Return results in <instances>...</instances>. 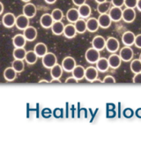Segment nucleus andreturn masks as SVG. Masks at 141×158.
I'll return each instance as SVG.
<instances>
[{
    "instance_id": "36",
    "label": "nucleus",
    "mask_w": 141,
    "mask_h": 158,
    "mask_svg": "<svg viewBox=\"0 0 141 158\" xmlns=\"http://www.w3.org/2000/svg\"><path fill=\"white\" fill-rule=\"evenodd\" d=\"M138 0H124V6L126 8H132L134 9L137 6Z\"/></svg>"
},
{
    "instance_id": "28",
    "label": "nucleus",
    "mask_w": 141,
    "mask_h": 158,
    "mask_svg": "<svg viewBox=\"0 0 141 158\" xmlns=\"http://www.w3.org/2000/svg\"><path fill=\"white\" fill-rule=\"evenodd\" d=\"M85 68H84L82 65H76L74 67V69L71 71V73H72V76L77 79L78 81H80L85 78Z\"/></svg>"
},
{
    "instance_id": "47",
    "label": "nucleus",
    "mask_w": 141,
    "mask_h": 158,
    "mask_svg": "<svg viewBox=\"0 0 141 158\" xmlns=\"http://www.w3.org/2000/svg\"><path fill=\"white\" fill-rule=\"evenodd\" d=\"M42 83H50V81H46V80H42V81H39V84H42Z\"/></svg>"
},
{
    "instance_id": "25",
    "label": "nucleus",
    "mask_w": 141,
    "mask_h": 158,
    "mask_svg": "<svg viewBox=\"0 0 141 158\" xmlns=\"http://www.w3.org/2000/svg\"><path fill=\"white\" fill-rule=\"evenodd\" d=\"M63 72L64 70L62 68L61 64H56L54 66H52L50 68V76L52 79H59L63 75Z\"/></svg>"
},
{
    "instance_id": "12",
    "label": "nucleus",
    "mask_w": 141,
    "mask_h": 158,
    "mask_svg": "<svg viewBox=\"0 0 141 158\" xmlns=\"http://www.w3.org/2000/svg\"><path fill=\"white\" fill-rule=\"evenodd\" d=\"M108 62H109V68L112 69H117L120 67L121 64H122V59L119 57V55L112 53L109 57H108Z\"/></svg>"
},
{
    "instance_id": "42",
    "label": "nucleus",
    "mask_w": 141,
    "mask_h": 158,
    "mask_svg": "<svg viewBox=\"0 0 141 158\" xmlns=\"http://www.w3.org/2000/svg\"><path fill=\"white\" fill-rule=\"evenodd\" d=\"M86 1L87 0H72V3L74 4V6H80L81 5H83L86 3Z\"/></svg>"
},
{
    "instance_id": "35",
    "label": "nucleus",
    "mask_w": 141,
    "mask_h": 158,
    "mask_svg": "<svg viewBox=\"0 0 141 158\" xmlns=\"http://www.w3.org/2000/svg\"><path fill=\"white\" fill-rule=\"evenodd\" d=\"M50 14H51L52 19L54 21H62V19L64 18V13L59 8L54 9Z\"/></svg>"
},
{
    "instance_id": "5",
    "label": "nucleus",
    "mask_w": 141,
    "mask_h": 158,
    "mask_svg": "<svg viewBox=\"0 0 141 158\" xmlns=\"http://www.w3.org/2000/svg\"><path fill=\"white\" fill-rule=\"evenodd\" d=\"M76 65H77L76 60L70 56L64 57L62 63H61V66H62L63 70L64 72H67V73H71V71L74 69V67Z\"/></svg>"
},
{
    "instance_id": "21",
    "label": "nucleus",
    "mask_w": 141,
    "mask_h": 158,
    "mask_svg": "<svg viewBox=\"0 0 141 158\" xmlns=\"http://www.w3.org/2000/svg\"><path fill=\"white\" fill-rule=\"evenodd\" d=\"M95 65H96L95 67H96L99 72H101V73L107 72L109 68L108 58H106V57H100L98 59V61L95 63Z\"/></svg>"
},
{
    "instance_id": "26",
    "label": "nucleus",
    "mask_w": 141,
    "mask_h": 158,
    "mask_svg": "<svg viewBox=\"0 0 141 158\" xmlns=\"http://www.w3.org/2000/svg\"><path fill=\"white\" fill-rule=\"evenodd\" d=\"M34 51L35 52L38 57H42L48 52V47L43 43H38L34 45Z\"/></svg>"
},
{
    "instance_id": "29",
    "label": "nucleus",
    "mask_w": 141,
    "mask_h": 158,
    "mask_svg": "<svg viewBox=\"0 0 141 158\" xmlns=\"http://www.w3.org/2000/svg\"><path fill=\"white\" fill-rule=\"evenodd\" d=\"M73 24H74V27L76 28L77 34H84L85 32L87 31V21L82 18L81 19L79 18Z\"/></svg>"
},
{
    "instance_id": "24",
    "label": "nucleus",
    "mask_w": 141,
    "mask_h": 158,
    "mask_svg": "<svg viewBox=\"0 0 141 158\" xmlns=\"http://www.w3.org/2000/svg\"><path fill=\"white\" fill-rule=\"evenodd\" d=\"M51 31L56 35H63L64 29V24L62 21H54L51 26Z\"/></svg>"
},
{
    "instance_id": "16",
    "label": "nucleus",
    "mask_w": 141,
    "mask_h": 158,
    "mask_svg": "<svg viewBox=\"0 0 141 158\" xmlns=\"http://www.w3.org/2000/svg\"><path fill=\"white\" fill-rule=\"evenodd\" d=\"M135 36H136V35H135L133 32H124L122 35L123 44H124V46H130V47H131V45L134 44Z\"/></svg>"
},
{
    "instance_id": "39",
    "label": "nucleus",
    "mask_w": 141,
    "mask_h": 158,
    "mask_svg": "<svg viewBox=\"0 0 141 158\" xmlns=\"http://www.w3.org/2000/svg\"><path fill=\"white\" fill-rule=\"evenodd\" d=\"M132 82L135 84H141V73H135L132 78Z\"/></svg>"
},
{
    "instance_id": "46",
    "label": "nucleus",
    "mask_w": 141,
    "mask_h": 158,
    "mask_svg": "<svg viewBox=\"0 0 141 158\" xmlns=\"http://www.w3.org/2000/svg\"><path fill=\"white\" fill-rule=\"evenodd\" d=\"M4 12V5L0 2V15Z\"/></svg>"
},
{
    "instance_id": "30",
    "label": "nucleus",
    "mask_w": 141,
    "mask_h": 158,
    "mask_svg": "<svg viewBox=\"0 0 141 158\" xmlns=\"http://www.w3.org/2000/svg\"><path fill=\"white\" fill-rule=\"evenodd\" d=\"M24 60L28 64H34L37 62V60H38V56L35 54V52L34 51H26V57H25Z\"/></svg>"
},
{
    "instance_id": "20",
    "label": "nucleus",
    "mask_w": 141,
    "mask_h": 158,
    "mask_svg": "<svg viewBox=\"0 0 141 158\" xmlns=\"http://www.w3.org/2000/svg\"><path fill=\"white\" fill-rule=\"evenodd\" d=\"M26 44V40L23 34H18L13 38V44L15 48H24Z\"/></svg>"
},
{
    "instance_id": "50",
    "label": "nucleus",
    "mask_w": 141,
    "mask_h": 158,
    "mask_svg": "<svg viewBox=\"0 0 141 158\" xmlns=\"http://www.w3.org/2000/svg\"><path fill=\"white\" fill-rule=\"evenodd\" d=\"M139 60L141 61V53H140V55H139Z\"/></svg>"
},
{
    "instance_id": "7",
    "label": "nucleus",
    "mask_w": 141,
    "mask_h": 158,
    "mask_svg": "<svg viewBox=\"0 0 141 158\" xmlns=\"http://www.w3.org/2000/svg\"><path fill=\"white\" fill-rule=\"evenodd\" d=\"M109 15L112 21H120L122 19L123 15V10L122 7H116V6H111L110 10L109 11Z\"/></svg>"
},
{
    "instance_id": "48",
    "label": "nucleus",
    "mask_w": 141,
    "mask_h": 158,
    "mask_svg": "<svg viewBox=\"0 0 141 158\" xmlns=\"http://www.w3.org/2000/svg\"><path fill=\"white\" fill-rule=\"evenodd\" d=\"M96 1L97 4H100V3H103V2H105V1H108V0H95Z\"/></svg>"
},
{
    "instance_id": "10",
    "label": "nucleus",
    "mask_w": 141,
    "mask_h": 158,
    "mask_svg": "<svg viewBox=\"0 0 141 158\" xmlns=\"http://www.w3.org/2000/svg\"><path fill=\"white\" fill-rule=\"evenodd\" d=\"M15 26L19 30H24L29 26V18H27L24 14H20L16 17Z\"/></svg>"
},
{
    "instance_id": "31",
    "label": "nucleus",
    "mask_w": 141,
    "mask_h": 158,
    "mask_svg": "<svg viewBox=\"0 0 141 158\" xmlns=\"http://www.w3.org/2000/svg\"><path fill=\"white\" fill-rule=\"evenodd\" d=\"M111 3L109 1H105L103 3H100L97 6V12L100 14H103V13H108L109 11L111 8Z\"/></svg>"
},
{
    "instance_id": "44",
    "label": "nucleus",
    "mask_w": 141,
    "mask_h": 158,
    "mask_svg": "<svg viewBox=\"0 0 141 158\" xmlns=\"http://www.w3.org/2000/svg\"><path fill=\"white\" fill-rule=\"evenodd\" d=\"M44 1L47 4H50V5H53L57 2V0H44Z\"/></svg>"
},
{
    "instance_id": "4",
    "label": "nucleus",
    "mask_w": 141,
    "mask_h": 158,
    "mask_svg": "<svg viewBox=\"0 0 141 158\" xmlns=\"http://www.w3.org/2000/svg\"><path fill=\"white\" fill-rule=\"evenodd\" d=\"M134 52L130 46H124L119 51V57L123 62H130L133 59Z\"/></svg>"
},
{
    "instance_id": "38",
    "label": "nucleus",
    "mask_w": 141,
    "mask_h": 158,
    "mask_svg": "<svg viewBox=\"0 0 141 158\" xmlns=\"http://www.w3.org/2000/svg\"><path fill=\"white\" fill-rule=\"evenodd\" d=\"M110 3L113 6L122 7L124 6V0H111Z\"/></svg>"
},
{
    "instance_id": "37",
    "label": "nucleus",
    "mask_w": 141,
    "mask_h": 158,
    "mask_svg": "<svg viewBox=\"0 0 141 158\" xmlns=\"http://www.w3.org/2000/svg\"><path fill=\"white\" fill-rule=\"evenodd\" d=\"M115 82H116L115 79L111 75H107L106 77H104L103 81V83L104 84H115Z\"/></svg>"
},
{
    "instance_id": "33",
    "label": "nucleus",
    "mask_w": 141,
    "mask_h": 158,
    "mask_svg": "<svg viewBox=\"0 0 141 158\" xmlns=\"http://www.w3.org/2000/svg\"><path fill=\"white\" fill-rule=\"evenodd\" d=\"M26 51L24 48H15L13 52V56L14 59H20L24 60L26 57Z\"/></svg>"
},
{
    "instance_id": "6",
    "label": "nucleus",
    "mask_w": 141,
    "mask_h": 158,
    "mask_svg": "<svg viewBox=\"0 0 141 158\" xmlns=\"http://www.w3.org/2000/svg\"><path fill=\"white\" fill-rule=\"evenodd\" d=\"M98 73H99V71L97 70L96 67L88 66L85 70V79L87 81L93 83L95 80L98 79Z\"/></svg>"
},
{
    "instance_id": "14",
    "label": "nucleus",
    "mask_w": 141,
    "mask_h": 158,
    "mask_svg": "<svg viewBox=\"0 0 141 158\" xmlns=\"http://www.w3.org/2000/svg\"><path fill=\"white\" fill-rule=\"evenodd\" d=\"M15 21H16V17L12 13H6L2 18V23L7 28H11L13 26H15Z\"/></svg>"
},
{
    "instance_id": "23",
    "label": "nucleus",
    "mask_w": 141,
    "mask_h": 158,
    "mask_svg": "<svg viewBox=\"0 0 141 158\" xmlns=\"http://www.w3.org/2000/svg\"><path fill=\"white\" fill-rule=\"evenodd\" d=\"M78 11L79 13V17L82 18V19H86V18H88L91 14V7L89 5H87V3H85L83 5H81L80 6L78 7Z\"/></svg>"
},
{
    "instance_id": "41",
    "label": "nucleus",
    "mask_w": 141,
    "mask_h": 158,
    "mask_svg": "<svg viewBox=\"0 0 141 158\" xmlns=\"http://www.w3.org/2000/svg\"><path fill=\"white\" fill-rule=\"evenodd\" d=\"M79 82L77 79H75L73 76H70V77H68L65 81V83L66 84H77Z\"/></svg>"
},
{
    "instance_id": "8",
    "label": "nucleus",
    "mask_w": 141,
    "mask_h": 158,
    "mask_svg": "<svg viewBox=\"0 0 141 158\" xmlns=\"http://www.w3.org/2000/svg\"><path fill=\"white\" fill-rule=\"evenodd\" d=\"M136 19V12L132 8H125L123 10L122 19L126 23H131Z\"/></svg>"
},
{
    "instance_id": "45",
    "label": "nucleus",
    "mask_w": 141,
    "mask_h": 158,
    "mask_svg": "<svg viewBox=\"0 0 141 158\" xmlns=\"http://www.w3.org/2000/svg\"><path fill=\"white\" fill-rule=\"evenodd\" d=\"M50 83H61L59 79H52L51 81H50Z\"/></svg>"
},
{
    "instance_id": "11",
    "label": "nucleus",
    "mask_w": 141,
    "mask_h": 158,
    "mask_svg": "<svg viewBox=\"0 0 141 158\" xmlns=\"http://www.w3.org/2000/svg\"><path fill=\"white\" fill-rule=\"evenodd\" d=\"M106 39L102 35H96L92 40V47L96 49L97 51H101L105 49Z\"/></svg>"
},
{
    "instance_id": "22",
    "label": "nucleus",
    "mask_w": 141,
    "mask_h": 158,
    "mask_svg": "<svg viewBox=\"0 0 141 158\" xmlns=\"http://www.w3.org/2000/svg\"><path fill=\"white\" fill-rule=\"evenodd\" d=\"M86 21H87V31L95 33L99 29L100 26H99L98 19L96 18H89Z\"/></svg>"
},
{
    "instance_id": "40",
    "label": "nucleus",
    "mask_w": 141,
    "mask_h": 158,
    "mask_svg": "<svg viewBox=\"0 0 141 158\" xmlns=\"http://www.w3.org/2000/svg\"><path fill=\"white\" fill-rule=\"evenodd\" d=\"M134 45L137 48L141 49V34H139L135 36Z\"/></svg>"
},
{
    "instance_id": "34",
    "label": "nucleus",
    "mask_w": 141,
    "mask_h": 158,
    "mask_svg": "<svg viewBox=\"0 0 141 158\" xmlns=\"http://www.w3.org/2000/svg\"><path fill=\"white\" fill-rule=\"evenodd\" d=\"M130 68L131 71L133 73H141V61L138 58V59H132L131 61V64H130Z\"/></svg>"
},
{
    "instance_id": "27",
    "label": "nucleus",
    "mask_w": 141,
    "mask_h": 158,
    "mask_svg": "<svg viewBox=\"0 0 141 158\" xmlns=\"http://www.w3.org/2000/svg\"><path fill=\"white\" fill-rule=\"evenodd\" d=\"M17 77V72L13 67H7L4 71V78L6 81H13Z\"/></svg>"
},
{
    "instance_id": "15",
    "label": "nucleus",
    "mask_w": 141,
    "mask_h": 158,
    "mask_svg": "<svg viewBox=\"0 0 141 158\" xmlns=\"http://www.w3.org/2000/svg\"><path fill=\"white\" fill-rule=\"evenodd\" d=\"M98 23L100 27L102 28H108L111 26L112 20L109 17V13H103V14H100L98 17Z\"/></svg>"
},
{
    "instance_id": "3",
    "label": "nucleus",
    "mask_w": 141,
    "mask_h": 158,
    "mask_svg": "<svg viewBox=\"0 0 141 158\" xmlns=\"http://www.w3.org/2000/svg\"><path fill=\"white\" fill-rule=\"evenodd\" d=\"M120 48V44L119 41L115 37L110 36L106 40V45L105 49L110 53H115L117 51H119Z\"/></svg>"
},
{
    "instance_id": "9",
    "label": "nucleus",
    "mask_w": 141,
    "mask_h": 158,
    "mask_svg": "<svg viewBox=\"0 0 141 158\" xmlns=\"http://www.w3.org/2000/svg\"><path fill=\"white\" fill-rule=\"evenodd\" d=\"M36 13H37L36 6L30 2L26 3V5L23 6V14L29 19L34 18L36 15Z\"/></svg>"
},
{
    "instance_id": "43",
    "label": "nucleus",
    "mask_w": 141,
    "mask_h": 158,
    "mask_svg": "<svg viewBox=\"0 0 141 158\" xmlns=\"http://www.w3.org/2000/svg\"><path fill=\"white\" fill-rule=\"evenodd\" d=\"M136 8H138V10H139V12H141V0H138Z\"/></svg>"
},
{
    "instance_id": "18",
    "label": "nucleus",
    "mask_w": 141,
    "mask_h": 158,
    "mask_svg": "<svg viewBox=\"0 0 141 158\" xmlns=\"http://www.w3.org/2000/svg\"><path fill=\"white\" fill-rule=\"evenodd\" d=\"M66 19L70 23H75L78 19H79V13L78 11V8H70L66 13Z\"/></svg>"
},
{
    "instance_id": "17",
    "label": "nucleus",
    "mask_w": 141,
    "mask_h": 158,
    "mask_svg": "<svg viewBox=\"0 0 141 158\" xmlns=\"http://www.w3.org/2000/svg\"><path fill=\"white\" fill-rule=\"evenodd\" d=\"M54 20L52 19L50 13H44L40 18V24L43 28H50Z\"/></svg>"
},
{
    "instance_id": "2",
    "label": "nucleus",
    "mask_w": 141,
    "mask_h": 158,
    "mask_svg": "<svg viewBox=\"0 0 141 158\" xmlns=\"http://www.w3.org/2000/svg\"><path fill=\"white\" fill-rule=\"evenodd\" d=\"M101 57L100 56V51H97L96 49L91 47L89 49H87V51L85 53V58L87 60V62L89 64H95L98 61V59Z\"/></svg>"
},
{
    "instance_id": "49",
    "label": "nucleus",
    "mask_w": 141,
    "mask_h": 158,
    "mask_svg": "<svg viewBox=\"0 0 141 158\" xmlns=\"http://www.w3.org/2000/svg\"><path fill=\"white\" fill-rule=\"evenodd\" d=\"M21 1H23V2H25V3H28V2H30L31 0H21Z\"/></svg>"
},
{
    "instance_id": "13",
    "label": "nucleus",
    "mask_w": 141,
    "mask_h": 158,
    "mask_svg": "<svg viewBox=\"0 0 141 158\" xmlns=\"http://www.w3.org/2000/svg\"><path fill=\"white\" fill-rule=\"evenodd\" d=\"M23 35L25 36L26 41L28 42H33L37 37V30L34 27L28 26L26 29L23 30Z\"/></svg>"
},
{
    "instance_id": "1",
    "label": "nucleus",
    "mask_w": 141,
    "mask_h": 158,
    "mask_svg": "<svg viewBox=\"0 0 141 158\" xmlns=\"http://www.w3.org/2000/svg\"><path fill=\"white\" fill-rule=\"evenodd\" d=\"M42 63L45 68L50 69L56 64H58V57L52 52H47L43 57H42Z\"/></svg>"
},
{
    "instance_id": "32",
    "label": "nucleus",
    "mask_w": 141,
    "mask_h": 158,
    "mask_svg": "<svg viewBox=\"0 0 141 158\" xmlns=\"http://www.w3.org/2000/svg\"><path fill=\"white\" fill-rule=\"evenodd\" d=\"M12 67L17 72V73H22L25 69V63L24 60L20 59H14L12 62Z\"/></svg>"
},
{
    "instance_id": "19",
    "label": "nucleus",
    "mask_w": 141,
    "mask_h": 158,
    "mask_svg": "<svg viewBox=\"0 0 141 158\" xmlns=\"http://www.w3.org/2000/svg\"><path fill=\"white\" fill-rule=\"evenodd\" d=\"M64 36L68 39H71V38H74L77 35V31H76V28L74 27V24L70 23V24H67V25L64 26V33H63Z\"/></svg>"
}]
</instances>
